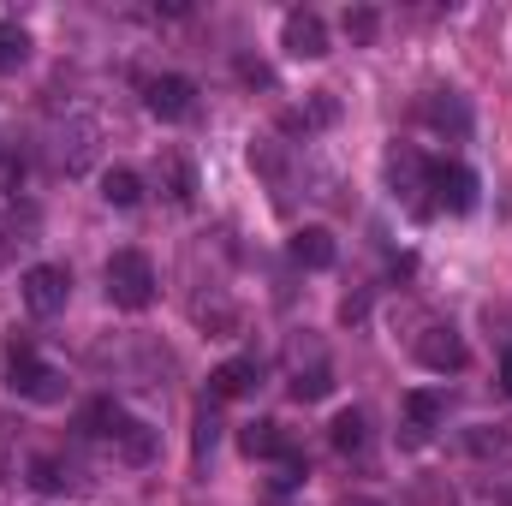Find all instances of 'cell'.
<instances>
[{"mask_svg":"<svg viewBox=\"0 0 512 506\" xmlns=\"http://www.w3.org/2000/svg\"><path fill=\"white\" fill-rule=\"evenodd\" d=\"M78 429H84L90 441H102L120 465H149V459H155V429H149L143 417H131L126 405H114V399H96Z\"/></svg>","mask_w":512,"mask_h":506,"instance_id":"6da1fadb","label":"cell"},{"mask_svg":"<svg viewBox=\"0 0 512 506\" xmlns=\"http://www.w3.org/2000/svg\"><path fill=\"white\" fill-rule=\"evenodd\" d=\"M108 298L120 310H149L155 304V262L143 251H114L108 256Z\"/></svg>","mask_w":512,"mask_h":506,"instance_id":"7a4b0ae2","label":"cell"},{"mask_svg":"<svg viewBox=\"0 0 512 506\" xmlns=\"http://www.w3.org/2000/svg\"><path fill=\"white\" fill-rule=\"evenodd\" d=\"M6 387H12L18 399L48 405V399H60V393H66V376H60L54 364H42L30 346H12V358H6Z\"/></svg>","mask_w":512,"mask_h":506,"instance_id":"3957f363","label":"cell"},{"mask_svg":"<svg viewBox=\"0 0 512 506\" xmlns=\"http://www.w3.org/2000/svg\"><path fill=\"white\" fill-rule=\"evenodd\" d=\"M18 292H24V310L30 316H60L66 298H72V274L60 262H36V268H24Z\"/></svg>","mask_w":512,"mask_h":506,"instance_id":"277c9868","label":"cell"},{"mask_svg":"<svg viewBox=\"0 0 512 506\" xmlns=\"http://www.w3.org/2000/svg\"><path fill=\"white\" fill-rule=\"evenodd\" d=\"M387 179H393V197H405V209H417V215H429V161L411 149V143H399L393 155H387Z\"/></svg>","mask_w":512,"mask_h":506,"instance_id":"5b68a950","label":"cell"},{"mask_svg":"<svg viewBox=\"0 0 512 506\" xmlns=\"http://www.w3.org/2000/svg\"><path fill=\"white\" fill-rule=\"evenodd\" d=\"M429 203L435 209H447V215H471L477 209V173L471 167H459V161H441V167H429Z\"/></svg>","mask_w":512,"mask_h":506,"instance_id":"8992f818","label":"cell"},{"mask_svg":"<svg viewBox=\"0 0 512 506\" xmlns=\"http://www.w3.org/2000/svg\"><path fill=\"white\" fill-rule=\"evenodd\" d=\"M280 48H286L292 60H322V54H328V24H322V12H310V6L286 12V24H280Z\"/></svg>","mask_w":512,"mask_h":506,"instance_id":"52a82bcc","label":"cell"},{"mask_svg":"<svg viewBox=\"0 0 512 506\" xmlns=\"http://www.w3.org/2000/svg\"><path fill=\"white\" fill-rule=\"evenodd\" d=\"M96 149H102V126H96V120H66L60 143H54V161L78 179V173L96 167Z\"/></svg>","mask_w":512,"mask_h":506,"instance_id":"ba28073f","label":"cell"},{"mask_svg":"<svg viewBox=\"0 0 512 506\" xmlns=\"http://www.w3.org/2000/svg\"><path fill=\"white\" fill-rule=\"evenodd\" d=\"M191 102H197V84H191V78H179V72H167V78H149V84H143V108H149L155 120H185V114H191Z\"/></svg>","mask_w":512,"mask_h":506,"instance_id":"9c48e42d","label":"cell"},{"mask_svg":"<svg viewBox=\"0 0 512 506\" xmlns=\"http://www.w3.org/2000/svg\"><path fill=\"white\" fill-rule=\"evenodd\" d=\"M417 364L435 370V376H459L465 370V340L453 328H423L417 334Z\"/></svg>","mask_w":512,"mask_h":506,"instance_id":"30bf717a","label":"cell"},{"mask_svg":"<svg viewBox=\"0 0 512 506\" xmlns=\"http://www.w3.org/2000/svg\"><path fill=\"white\" fill-rule=\"evenodd\" d=\"M30 483H36L42 495H78V489H84V483H78V465L60 459V453H36V459H30Z\"/></svg>","mask_w":512,"mask_h":506,"instance_id":"8fae6325","label":"cell"},{"mask_svg":"<svg viewBox=\"0 0 512 506\" xmlns=\"http://www.w3.org/2000/svg\"><path fill=\"white\" fill-rule=\"evenodd\" d=\"M155 173H161V191H167V203H179V209H185V203L197 197V167H191L179 149H167Z\"/></svg>","mask_w":512,"mask_h":506,"instance_id":"7c38bea8","label":"cell"},{"mask_svg":"<svg viewBox=\"0 0 512 506\" xmlns=\"http://www.w3.org/2000/svg\"><path fill=\"white\" fill-rule=\"evenodd\" d=\"M429 126H435V131H447L453 143H465V137H471V108H465V96L441 90V96L429 102Z\"/></svg>","mask_w":512,"mask_h":506,"instance_id":"4fadbf2b","label":"cell"},{"mask_svg":"<svg viewBox=\"0 0 512 506\" xmlns=\"http://www.w3.org/2000/svg\"><path fill=\"white\" fill-rule=\"evenodd\" d=\"M239 447H245V459H292V441L280 435V423H245V435H239Z\"/></svg>","mask_w":512,"mask_h":506,"instance_id":"5bb4252c","label":"cell"},{"mask_svg":"<svg viewBox=\"0 0 512 506\" xmlns=\"http://www.w3.org/2000/svg\"><path fill=\"white\" fill-rule=\"evenodd\" d=\"M292 262H304V268H334V233H328V227H298V233H292Z\"/></svg>","mask_w":512,"mask_h":506,"instance_id":"9a60e30c","label":"cell"},{"mask_svg":"<svg viewBox=\"0 0 512 506\" xmlns=\"http://www.w3.org/2000/svg\"><path fill=\"white\" fill-rule=\"evenodd\" d=\"M256 381V358H227L221 370H209V399H239Z\"/></svg>","mask_w":512,"mask_h":506,"instance_id":"2e32d148","label":"cell"},{"mask_svg":"<svg viewBox=\"0 0 512 506\" xmlns=\"http://www.w3.org/2000/svg\"><path fill=\"white\" fill-rule=\"evenodd\" d=\"M441 393H405V429H411V441H423L435 423H441Z\"/></svg>","mask_w":512,"mask_h":506,"instance_id":"e0dca14e","label":"cell"},{"mask_svg":"<svg viewBox=\"0 0 512 506\" xmlns=\"http://www.w3.org/2000/svg\"><path fill=\"white\" fill-rule=\"evenodd\" d=\"M102 197H108L114 209H137V197H143V179H137L131 167H108V173H102Z\"/></svg>","mask_w":512,"mask_h":506,"instance_id":"ac0fdd59","label":"cell"},{"mask_svg":"<svg viewBox=\"0 0 512 506\" xmlns=\"http://www.w3.org/2000/svg\"><path fill=\"white\" fill-rule=\"evenodd\" d=\"M340 30L352 36V48H370V42H376V30H382V12H376V6H346Z\"/></svg>","mask_w":512,"mask_h":506,"instance_id":"d6986e66","label":"cell"},{"mask_svg":"<svg viewBox=\"0 0 512 506\" xmlns=\"http://www.w3.org/2000/svg\"><path fill=\"white\" fill-rule=\"evenodd\" d=\"M334 447H340V453H364V447H370L364 411H340V417H334Z\"/></svg>","mask_w":512,"mask_h":506,"instance_id":"ffe728a7","label":"cell"},{"mask_svg":"<svg viewBox=\"0 0 512 506\" xmlns=\"http://www.w3.org/2000/svg\"><path fill=\"white\" fill-rule=\"evenodd\" d=\"M334 393V370L316 358L310 370H292V399H328Z\"/></svg>","mask_w":512,"mask_h":506,"instance_id":"44dd1931","label":"cell"},{"mask_svg":"<svg viewBox=\"0 0 512 506\" xmlns=\"http://www.w3.org/2000/svg\"><path fill=\"white\" fill-rule=\"evenodd\" d=\"M24 54H30V36H24L18 24H0V72L24 66Z\"/></svg>","mask_w":512,"mask_h":506,"instance_id":"7402d4cb","label":"cell"},{"mask_svg":"<svg viewBox=\"0 0 512 506\" xmlns=\"http://www.w3.org/2000/svg\"><path fill=\"white\" fill-rule=\"evenodd\" d=\"M215 441H221V423H215V411L203 405V411H197V441H191V447H197V459H209V447H215Z\"/></svg>","mask_w":512,"mask_h":506,"instance_id":"603a6c76","label":"cell"},{"mask_svg":"<svg viewBox=\"0 0 512 506\" xmlns=\"http://www.w3.org/2000/svg\"><path fill=\"white\" fill-rule=\"evenodd\" d=\"M471 453H507V435L501 429H477L471 435Z\"/></svg>","mask_w":512,"mask_h":506,"instance_id":"cb8c5ba5","label":"cell"},{"mask_svg":"<svg viewBox=\"0 0 512 506\" xmlns=\"http://www.w3.org/2000/svg\"><path fill=\"white\" fill-rule=\"evenodd\" d=\"M239 72H245L251 84H274V72H268V66H256V60H239Z\"/></svg>","mask_w":512,"mask_h":506,"instance_id":"d4e9b609","label":"cell"},{"mask_svg":"<svg viewBox=\"0 0 512 506\" xmlns=\"http://www.w3.org/2000/svg\"><path fill=\"white\" fill-rule=\"evenodd\" d=\"M501 387H507V399H512V346H507V358H501Z\"/></svg>","mask_w":512,"mask_h":506,"instance_id":"484cf974","label":"cell"},{"mask_svg":"<svg viewBox=\"0 0 512 506\" xmlns=\"http://www.w3.org/2000/svg\"><path fill=\"white\" fill-rule=\"evenodd\" d=\"M507 506H512V489H507Z\"/></svg>","mask_w":512,"mask_h":506,"instance_id":"4316f807","label":"cell"}]
</instances>
